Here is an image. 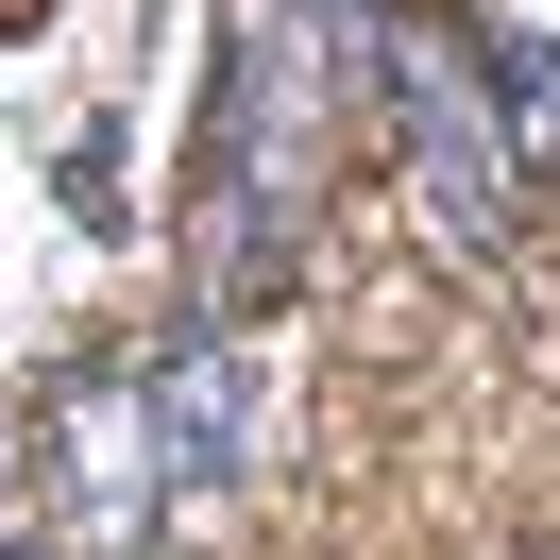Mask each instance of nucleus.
<instances>
[{"label":"nucleus","mask_w":560,"mask_h":560,"mask_svg":"<svg viewBox=\"0 0 560 560\" xmlns=\"http://www.w3.org/2000/svg\"><path fill=\"white\" fill-rule=\"evenodd\" d=\"M408 0H221V85H205V187H187V306H272L306 272V221L340 187V119L390 69Z\"/></svg>","instance_id":"obj_1"},{"label":"nucleus","mask_w":560,"mask_h":560,"mask_svg":"<svg viewBox=\"0 0 560 560\" xmlns=\"http://www.w3.org/2000/svg\"><path fill=\"white\" fill-rule=\"evenodd\" d=\"M374 103H390V153H408L424 238H442L458 272H510V238H526V137H510V85H492V35L442 18V0H408Z\"/></svg>","instance_id":"obj_2"},{"label":"nucleus","mask_w":560,"mask_h":560,"mask_svg":"<svg viewBox=\"0 0 560 560\" xmlns=\"http://www.w3.org/2000/svg\"><path fill=\"white\" fill-rule=\"evenodd\" d=\"M35 458H51V560H153V544H187L137 357H69V374L35 390Z\"/></svg>","instance_id":"obj_3"},{"label":"nucleus","mask_w":560,"mask_h":560,"mask_svg":"<svg viewBox=\"0 0 560 560\" xmlns=\"http://www.w3.org/2000/svg\"><path fill=\"white\" fill-rule=\"evenodd\" d=\"M137 390H153V458H171V526H221L238 476H255V357H238V323L187 306L137 357Z\"/></svg>","instance_id":"obj_4"},{"label":"nucleus","mask_w":560,"mask_h":560,"mask_svg":"<svg viewBox=\"0 0 560 560\" xmlns=\"http://www.w3.org/2000/svg\"><path fill=\"white\" fill-rule=\"evenodd\" d=\"M492 85H510V137L560 153V35H492Z\"/></svg>","instance_id":"obj_5"},{"label":"nucleus","mask_w":560,"mask_h":560,"mask_svg":"<svg viewBox=\"0 0 560 560\" xmlns=\"http://www.w3.org/2000/svg\"><path fill=\"white\" fill-rule=\"evenodd\" d=\"M69 205L119 221V119H85V137H69Z\"/></svg>","instance_id":"obj_6"},{"label":"nucleus","mask_w":560,"mask_h":560,"mask_svg":"<svg viewBox=\"0 0 560 560\" xmlns=\"http://www.w3.org/2000/svg\"><path fill=\"white\" fill-rule=\"evenodd\" d=\"M35 18H51V0H0V35H35Z\"/></svg>","instance_id":"obj_7"},{"label":"nucleus","mask_w":560,"mask_h":560,"mask_svg":"<svg viewBox=\"0 0 560 560\" xmlns=\"http://www.w3.org/2000/svg\"><path fill=\"white\" fill-rule=\"evenodd\" d=\"M153 560H205V544H153Z\"/></svg>","instance_id":"obj_8"}]
</instances>
